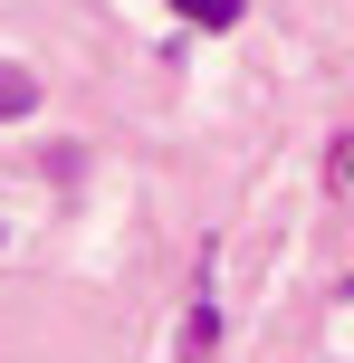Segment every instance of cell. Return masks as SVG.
I'll return each instance as SVG.
<instances>
[{"mask_svg": "<svg viewBox=\"0 0 354 363\" xmlns=\"http://www.w3.org/2000/svg\"><path fill=\"white\" fill-rule=\"evenodd\" d=\"M29 106H38V77H29V67H0V125L29 115Z\"/></svg>", "mask_w": 354, "mask_h": 363, "instance_id": "6da1fadb", "label": "cell"}, {"mask_svg": "<svg viewBox=\"0 0 354 363\" xmlns=\"http://www.w3.org/2000/svg\"><path fill=\"white\" fill-rule=\"evenodd\" d=\"M345 172H354V163H345Z\"/></svg>", "mask_w": 354, "mask_h": 363, "instance_id": "277c9868", "label": "cell"}, {"mask_svg": "<svg viewBox=\"0 0 354 363\" xmlns=\"http://www.w3.org/2000/svg\"><path fill=\"white\" fill-rule=\"evenodd\" d=\"M211 345H221V315H211V306H192V315H182V363H201Z\"/></svg>", "mask_w": 354, "mask_h": 363, "instance_id": "7a4b0ae2", "label": "cell"}, {"mask_svg": "<svg viewBox=\"0 0 354 363\" xmlns=\"http://www.w3.org/2000/svg\"><path fill=\"white\" fill-rule=\"evenodd\" d=\"M172 10H182V19H201V29H240V10H249V0H172Z\"/></svg>", "mask_w": 354, "mask_h": 363, "instance_id": "3957f363", "label": "cell"}]
</instances>
